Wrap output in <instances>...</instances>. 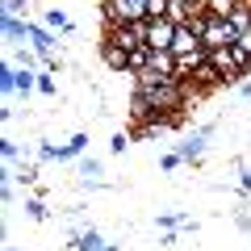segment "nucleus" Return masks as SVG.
Returning a JSON list of instances; mask_svg holds the SVG:
<instances>
[{"label": "nucleus", "instance_id": "20e7f679", "mask_svg": "<svg viewBox=\"0 0 251 251\" xmlns=\"http://www.w3.org/2000/svg\"><path fill=\"white\" fill-rule=\"evenodd\" d=\"M176 29L180 25L172 17H147V46H151V50H172Z\"/></svg>", "mask_w": 251, "mask_h": 251}, {"label": "nucleus", "instance_id": "ddd939ff", "mask_svg": "<svg viewBox=\"0 0 251 251\" xmlns=\"http://www.w3.org/2000/svg\"><path fill=\"white\" fill-rule=\"evenodd\" d=\"M0 155H4V168H13V163L21 159V147L13 143V138H4V143H0Z\"/></svg>", "mask_w": 251, "mask_h": 251}, {"label": "nucleus", "instance_id": "5701e85b", "mask_svg": "<svg viewBox=\"0 0 251 251\" xmlns=\"http://www.w3.org/2000/svg\"><path fill=\"white\" fill-rule=\"evenodd\" d=\"M239 46L247 50V59H251V29H247V34H239Z\"/></svg>", "mask_w": 251, "mask_h": 251}, {"label": "nucleus", "instance_id": "423d86ee", "mask_svg": "<svg viewBox=\"0 0 251 251\" xmlns=\"http://www.w3.org/2000/svg\"><path fill=\"white\" fill-rule=\"evenodd\" d=\"M201 13H205V0H172L168 4V17L176 21V25H193Z\"/></svg>", "mask_w": 251, "mask_h": 251}, {"label": "nucleus", "instance_id": "f8f14e48", "mask_svg": "<svg viewBox=\"0 0 251 251\" xmlns=\"http://www.w3.org/2000/svg\"><path fill=\"white\" fill-rule=\"evenodd\" d=\"M34 88H38V75L29 72V67H21V72H17V92H21V97H29Z\"/></svg>", "mask_w": 251, "mask_h": 251}, {"label": "nucleus", "instance_id": "4be33fe9", "mask_svg": "<svg viewBox=\"0 0 251 251\" xmlns=\"http://www.w3.org/2000/svg\"><path fill=\"white\" fill-rule=\"evenodd\" d=\"M159 226H163V230H172V226H180V218H176V214H163Z\"/></svg>", "mask_w": 251, "mask_h": 251}, {"label": "nucleus", "instance_id": "dca6fc26", "mask_svg": "<svg viewBox=\"0 0 251 251\" xmlns=\"http://www.w3.org/2000/svg\"><path fill=\"white\" fill-rule=\"evenodd\" d=\"M25 214L34 218V222H42V218H46V205H42V201H25Z\"/></svg>", "mask_w": 251, "mask_h": 251}, {"label": "nucleus", "instance_id": "412c9836", "mask_svg": "<svg viewBox=\"0 0 251 251\" xmlns=\"http://www.w3.org/2000/svg\"><path fill=\"white\" fill-rule=\"evenodd\" d=\"M239 188H243V193L251 197V168H243V176H239Z\"/></svg>", "mask_w": 251, "mask_h": 251}, {"label": "nucleus", "instance_id": "b1692460", "mask_svg": "<svg viewBox=\"0 0 251 251\" xmlns=\"http://www.w3.org/2000/svg\"><path fill=\"white\" fill-rule=\"evenodd\" d=\"M4 251H17V247H4Z\"/></svg>", "mask_w": 251, "mask_h": 251}, {"label": "nucleus", "instance_id": "9b49d317", "mask_svg": "<svg viewBox=\"0 0 251 251\" xmlns=\"http://www.w3.org/2000/svg\"><path fill=\"white\" fill-rule=\"evenodd\" d=\"M72 247H75V251H117L113 243H105L97 230H84V234H75V243H72Z\"/></svg>", "mask_w": 251, "mask_h": 251}, {"label": "nucleus", "instance_id": "7ed1b4c3", "mask_svg": "<svg viewBox=\"0 0 251 251\" xmlns=\"http://www.w3.org/2000/svg\"><path fill=\"white\" fill-rule=\"evenodd\" d=\"M105 25L113 21H147L151 17V0H105Z\"/></svg>", "mask_w": 251, "mask_h": 251}, {"label": "nucleus", "instance_id": "0eeeda50", "mask_svg": "<svg viewBox=\"0 0 251 251\" xmlns=\"http://www.w3.org/2000/svg\"><path fill=\"white\" fill-rule=\"evenodd\" d=\"M205 138H209V126H205V130H197V134H188L184 143H176V155L184 163H197L201 155H205Z\"/></svg>", "mask_w": 251, "mask_h": 251}, {"label": "nucleus", "instance_id": "39448f33", "mask_svg": "<svg viewBox=\"0 0 251 251\" xmlns=\"http://www.w3.org/2000/svg\"><path fill=\"white\" fill-rule=\"evenodd\" d=\"M88 147V134H72L63 147H38V159H75Z\"/></svg>", "mask_w": 251, "mask_h": 251}, {"label": "nucleus", "instance_id": "f257e3e1", "mask_svg": "<svg viewBox=\"0 0 251 251\" xmlns=\"http://www.w3.org/2000/svg\"><path fill=\"white\" fill-rule=\"evenodd\" d=\"M193 25H197V34H201V42H205V50H218V46H234V42H239V29L230 25L226 9H209V4H205V13H201Z\"/></svg>", "mask_w": 251, "mask_h": 251}, {"label": "nucleus", "instance_id": "9d476101", "mask_svg": "<svg viewBox=\"0 0 251 251\" xmlns=\"http://www.w3.org/2000/svg\"><path fill=\"white\" fill-rule=\"evenodd\" d=\"M0 34H4V42H9V46H25V42H29V21H21V17H0Z\"/></svg>", "mask_w": 251, "mask_h": 251}, {"label": "nucleus", "instance_id": "a211bd4d", "mask_svg": "<svg viewBox=\"0 0 251 251\" xmlns=\"http://www.w3.org/2000/svg\"><path fill=\"white\" fill-rule=\"evenodd\" d=\"M180 163H184V159H180L176 151H168V155H163V159H159V168H163V172H176Z\"/></svg>", "mask_w": 251, "mask_h": 251}, {"label": "nucleus", "instance_id": "6e6552de", "mask_svg": "<svg viewBox=\"0 0 251 251\" xmlns=\"http://www.w3.org/2000/svg\"><path fill=\"white\" fill-rule=\"evenodd\" d=\"M29 46H34L38 54H42V59H54V29L50 25H34V21H29Z\"/></svg>", "mask_w": 251, "mask_h": 251}, {"label": "nucleus", "instance_id": "6ab92c4d", "mask_svg": "<svg viewBox=\"0 0 251 251\" xmlns=\"http://www.w3.org/2000/svg\"><path fill=\"white\" fill-rule=\"evenodd\" d=\"M80 172L92 180V176H100V163H97V159H84V163H80Z\"/></svg>", "mask_w": 251, "mask_h": 251}, {"label": "nucleus", "instance_id": "1a4fd4ad", "mask_svg": "<svg viewBox=\"0 0 251 251\" xmlns=\"http://www.w3.org/2000/svg\"><path fill=\"white\" fill-rule=\"evenodd\" d=\"M100 59H105L109 72H126L130 75V50H122L117 42H105V38H100Z\"/></svg>", "mask_w": 251, "mask_h": 251}, {"label": "nucleus", "instance_id": "4468645a", "mask_svg": "<svg viewBox=\"0 0 251 251\" xmlns=\"http://www.w3.org/2000/svg\"><path fill=\"white\" fill-rule=\"evenodd\" d=\"M46 25H50V29H72V21H67L63 9H46Z\"/></svg>", "mask_w": 251, "mask_h": 251}, {"label": "nucleus", "instance_id": "f3484780", "mask_svg": "<svg viewBox=\"0 0 251 251\" xmlns=\"http://www.w3.org/2000/svg\"><path fill=\"white\" fill-rule=\"evenodd\" d=\"M130 138H134V134H113V143H109V151H113V155H122L126 147H130Z\"/></svg>", "mask_w": 251, "mask_h": 251}, {"label": "nucleus", "instance_id": "2eb2a0df", "mask_svg": "<svg viewBox=\"0 0 251 251\" xmlns=\"http://www.w3.org/2000/svg\"><path fill=\"white\" fill-rule=\"evenodd\" d=\"M4 17H21V13H25V0H4Z\"/></svg>", "mask_w": 251, "mask_h": 251}, {"label": "nucleus", "instance_id": "f03ea898", "mask_svg": "<svg viewBox=\"0 0 251 251\" xmlns=\"http://www.w3.org/2000/svg\"><path fill=\"white\" fill-rule=\"evenodd\" d=\"M209 67L222 75V84H234L239 75L251 72V59H247V50L234 42V46H218V50H209Z\"/></svg>", "mask_w": 251, "mask_h": 251}, {"label": "nucleus", "instance_id": "aec40b11", "mask_svg": "<svg viewBox=\"0 0 251 251\" xmlns=\"http://www.w3.org/2000/svg\"><path fill=\"white\" fill-rule=\"evenodd\" d=\"M38 92H46V97H54V80H50V75H38Z\"/></svg>", "mask_w": 251, "mask_h": 251}]
</instances>
